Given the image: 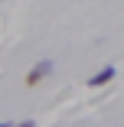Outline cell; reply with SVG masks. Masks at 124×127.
I'll return each mask as SVG.
<instances>
[{
  "mask_svg": "<svg viewBox=\"0 0 124 127\" xmlns=\"http://www.w3.org/2000/svg\"><path fill=\"white\" fill-rule=\"evenodd\" d=\"M52 62H49V59H42V62H36L33 68H30V75H26V85H39L42 78H49V75H52Z\"/></svg>",
  "mask_w": 124,
  "mask_h": 127,
  "instance_id": "cell-1",
  "label": "cell"
},
{
  "mask_svg": "<svg viewBox=\"0 0 124 127\" xmlns=\"http://www.w3.org/2000/svg\"><path fill=\"white\" fill-rule=\"evenodd\" d=\"M114 75H118V68H114V65H105L98 75H91V78H88V88H105L108 82H114Z\"/></svg>",
  "mask_w": 124,
  "mask_h": 127,
  "instance_id": "cell-2",
  "label": "cell"
}]
</instances>
